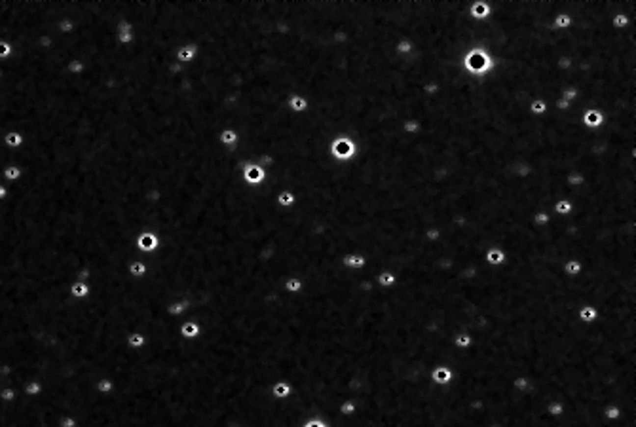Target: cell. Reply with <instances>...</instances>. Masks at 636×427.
<instances>
[{
	"label": "cell",
	"mask_w": 636,
	"mask_h": 427,
	"mask_svg": "<svg viewBox=\"0 0 636 427\" xmlns=\"http://www.w3.org/2000/svg\"><path fill=\"white\" fill-rule=\"evenodd\" d=\"M357 154V142L353 141L349 135H336L331 144H329V156L338 163H347L351 161Z\"/></svg>",
	"instance_id": "cell-1"
},
{
	"label": "cell",
	"mask_w": 636,
	"mask_h": 427,
	"mask_svg": "<svg viewBox=\"0 0 636 427\" xmlns=\"http://www.w3.org/2000/svg\"><path fill=\"white\" fill-rule=\"evenodd\" d=\"M241 179H243V183H245L247 186H251V188H257V186H262L264 183H266V179H268V173H266V169L264 167H261L257 161H243L241 163Z\"/></svg>",
	"instance_id": "cell-2"
},
{
	"label": "cell",
	"mask_w": 636,
	"mask_h": 427,
	"mask_svg": "<svg viewBox=\"0 0 636 427\" xmlns=\"http://www.w3.org/2000/svg\"><path fill=\"white\" fill-rule=\"evenodd\" d=\"M604 122H606V114H604L602 108H598V107H591V108H587V110L583 112V116H581V126L587 128V129L602 128Z\"/></svg>",
	"instance_id": "cell-3"
},
{
	"label": "cell",
	"mask_w": 636,
	"mask_h": 427,
	"mask_svg": "<svg viewBox=\"0 0 636 427\" xmlns=\"http://www.w3.org/2000/svg\"><path fill=\"white\" fill-rule=\"evenodd\" d=\"M492 12H494V8H492V2L488 0H471V4H469V17L473 21H486L492 17Z\"/></svg>",
	"instance_id": "cell-4"
},
{
	"label": "cell",
	"mask_w": 636,
	"mask_h": 427,
	"mask_svg": "<svg viewBox=\"0 0 636 427\" xmlns=\"http://www.w3.org/2000/svg\"><path fill=\"white\" fill-rule=\"evenodd\" d=\"M217 141L222 148H228V150H236L238 144H239V133L236 131L234 128H222L218 131L217 135Z\"/></svg>",
	"instance_id": "cell-5"
},
{
	"label": "cell",
	"mask_w": 636,
	"mask_h": 427,
	"mask_svg": "<svg viewBox=\"0 0 636 427\" xmlns=\"http://www.w3.org/2000/svg\"><path fill=\"white\" fill-rule=\"evenodd\" d=\"M454 376H456V374H454V370L450 369V367H441V365L433 367L431 372H429L431 382L437 385H450L452 384V380H454Z\"/></svg>",
	"instance_id": "cell-6"
},
{
	"label": "cell",
	"mask_w": 636,
	"mask_h": 427,
	"mask_svg": "<svg viewBox=\"0 0 636 427\" xmlns=\"http://www.w3.org/2000/svg\"><path fill=\"white\" fill-rule=\"evenodd\" d=\"M287 108H289L292 114H304L308 108H310V101H308L306 95L292 93L289 99H287Z\"/></svg>",
	"instance_id": "cell-7"
},
{
	"label": "cell",
	"mask_w": 636,
	"mask_h": 427,
	"mask_svg": "<svg viewBox=\"0 0 636 427\" xmlns=\"http://www.w3.org/2000/svg\"><path fill=\"white\" fill-rule=\"evenodd\" d=\"M558 97H560V95H556V97H547V99H534L530 105H528V112L532 114L534 118H541V116L547 114L551 103H553L555 99H558Z\"/></svg>",
	"instance_id": "cell-8"
},
{
	"label": "cell",
	"mask_w": 636,
	"mask_h": 427,
	"mask_svg": "<svg viewBox=\"0 0 636 427\" xmlns=\"http://www.w3.org/2000/svg\"><path fill=\"white\" fill-rule=\"evenodd\" d=\"M574 209H576V201L564 198V199H558V201L553 203V207H551V214H553V216H568V214L574 213Z\"/></svg>",
	"instance_id": "cell-9"
},
{
	"label": "cell",
	"mask_w": 636,
	"mask_h": 427,
	"mask_svg": "<svg viewBox=\"0 0 636 427\" xmlns=\"http://www.w3.org/2000/svg\"><path fill=\"white\" fill-rule=\"evenodd\" d=\"M598 315H600V310H598L596 306H591V304H585V306H581V308L578 310L579 321L585 323V325L594 323V321L598 319Z\"/></svg>",
	"instance_id": "cell-10"
},
{
	"label": "cell",
	"mask_w": 636,
	"mask_h": 427,
	"mask_svg": "<svg viewBox=\"0 0 636 427\" xmlns=\"http://www.w3.org/2000/svg\"><path fill=\"white\" fill-rule=\"evenodd\" d=\"M275 201H277V205H279L281 209H289V207H292V205L296 203V196H294L292 190L281 188V190L277 192V196H275Z\"/></svg>",
	"instance_id": "cell-11"
},
{
	"label": "cell",
	"mask_w": 636,
	"mask_h": 427,
	"mask_svg": "<svg viewBox=\"0 0 636 427\" xmlns=\"http://www.w3.org/2000/svg\"><path fill=\"white\" fill-rule=\"evenodd\" d=\"M412 52H414V42L408 36H403L395 42V53L399 57H408Z\"/></svg>",
	"instance_id": "cell-12"
},
{
	"label": "cell",
	"mask_w": 636,
	"mask_h": 427,
	"mask_svg": "<svg viewBox=\"0 0 636 427\" xmlns=\"http://www.w3.org/2000/svg\"><path fill=\"white\" fill-rule=\"evenodd\" d=\"M198 50H200L198 44H188L183 50L177 52V59L183 61V63H190V61H194V57L198 55Z\"/></svg>",
	"instance_id": "cell-13"
},
{
	"label": "cell",
	"mask_w": 636,
	"mask_h": 427,
	"mask_svg": "<svg viewBox=\"0 0 636 427\" xmlns=\"http://www.w3.org/2000/svg\"><path fill=\"white\" fill-rule=\"evenodd\" d=\"M564 273L568 275V277H576V275H579L581 273V270H583V262L579 260V258H570V260H566L564 262Z\"/></svg>",
	"instance_id": "cell-14"
},
{
	"label": "cell",
	"mask_w": 636,
	"mask_h": 427,
	"mask_svg": "<svg viewBox=\"0 0 636 427\" xmlns=\"http://www.w3.org/2000/svg\"><path fill=\"white\" fill-rule=\"evenodd\" d=\"M401 131L405 135H418L422 131V122L416 120V118H406L405 122L401 124Z\"/></svg>",
	"instance_id": "cell-15"
},
{
	"label": "cell",
	"mask_w": 636,
	"mask_h": 427,
	"mask_svg": "<svg viewBox=\"0 0 636 427\" xmlns=\"http://www.w3.org/2000/svg\"><path fill=\"white\" fill-rule=\"evenodd\" d=\"M454 346L456 347H460V349H467V347H471L473 344H475V338L471 336V334H467V332H460V334H456L454 336Z\"/></svg>",
	"instance_id": "cell-16"
},
{
	"label": "cell",
	"mask_w": 636,
	"mask_h": 427,
	"mask_svg": "<svg viewBox=\"0 0 636 427\" xmlns=\"http://www.w3.org/2000/svg\"><path fill=\"white\" fill-rule=\"evenodd\" d=\"M378 283L382 285V287H393V285L397 283V273L395 271H382L380 275H378Z\"/></svg>",
	"instance_id": "cell-17"
},
{
	"label": "cell",
	"mask_w": 636,
	"mask_h": 427,
	"mask_svg": "<svg viewBox=\"0 0 636 427\" xmlns=\"http://www.w3.org/2000/svg\"><path fill=\"white\" fill-rule=\"evenodd\" d=\"M344 264L349 266V268H363L367 264V258L363 255H347L344 258Z\"/></svg>",
	"instance_id": "cell-18"
},
{
	"label": "cell",
	"mask_w": 636,
	"mask_h": 427,
	"mask_svg": "<svg viewBox=\"0 0 636 427\" xmlns=\"http://www.w3.org/2000/svg\"><path fill=\"white\" fill-rule=\"evenodd\" d=\"M513 385H515V389H521V391H526V389H530V380L528 378H515V382H513Z\"/></svg>",
	"instance_id": "cell-19"
},
{
	"label": "cell",
	"mask_w": 636,
	"mask_h": 427,
	"mask_svg": "<svg viewBox=\"0 0 636 427\" xmlns=\"http://www.w3.org/2000/svg\"><path fill=\"white\" fill-rule=\"evenodd\" d=\"M274 391L277 393V395H279V399H283V395H285V393H289L291 389H289V385L279 384V385H275V387H274Z\"/></svg>",
	"instance_id": "cell-20"
},
{
	"label": "cell",
	"mask_w": 636,
	"mask_h": 427,
	"mask_svg": "<svg viewBox=\"0 0 636 427\" xmlns=\"http://www.w3.org/2000/svg\"><path fill=\"white\" fill-rule=\"evenodd\" d=\"M287 289H291L292 293H296V291L300 289V281H296V279H292V281H287Z\"/></svg>",
	"instance_id": "cell-21"
},
{
	"label": "cell",
	"mask_w": 636,
	"mask_h": 427,
	"mask_svg": "<svg viewBox=\"0 0 636 427\" xmlns=\"http://www.w3.org/2000/svg\"><path fill=\"white\" fill-rule=\"evenodd\" d=\"M8 142H10V144H19V142H21V137H19V135H10V137H8Z\"/></svg>",
	"instance_id": "cell-22"
},
{
	"label": "cell",
	"mask_w": 636,
	"mask_h": 427,
	"mask_svg": "<svg viewBox=\"0 0 636 427\" xmlns=\"http://www.w3.org/2000/svg\"><path fill=\"white\" fill-rule=\"evenodd\" d=\"M8 52V46L6 44H0V53H6Z\"/></svg>",
	"instance_id": "cell-23"
}]
</instances>
